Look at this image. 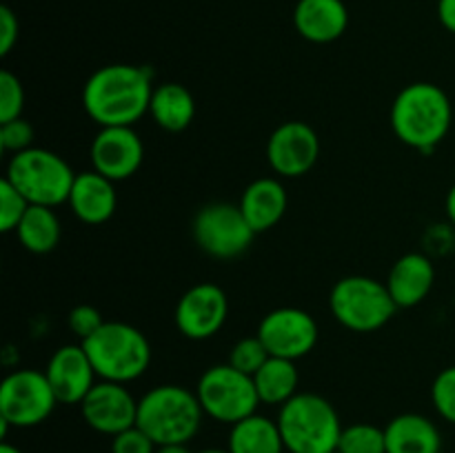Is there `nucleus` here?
<instances>
[{"label": "nucleus", "mask_w": 455, "mask_h": 453, "mask_svg": "<svg viewBox=\"0 0 455 453\" xmlns=\"http://www.w3.org/2000/svg\"><path fill=\"white\" fill-rule=\"evenodd\" d=\"M156 453H191L187 444H160Z\"/></svg>", "instance_id": "obj_37"}, {"label": "nucleus", "mask_w": 455, "mask_h": 453, "mask_svg": "<svg viewBox=\"0 0 455 453\" xmlns=\"http://www.w3.org/2000/svg\"><path fill=\"white\" fill-rule=\"evenodd\" d=\"M191 234L196 244L218 260L243 256L258 235L238 204L231 203H209L200 207L191 222Z\"/></svg>", "instance_id": "obj_10"}, {"label": "nucleus", "mask_w": 455, "mask_h": 453, "mask_svg": "<svg viewBox=\"0 0 455 453\" xmlns=\"http://www.w3.org/2000/svg\"><path fill=\"white\" fill-rule=\"evenodd\" d=\"M80 345L87 351L100 380L127 385L138 380L149 369V340L133 324L107 320L93 336Z\"/></svg>", "instance_id": "obj_5"}, {"label": "nucleus", "mask_w": 455, "mask_h": 453, "mask_svg": "<svg viewBox=\"0 0 455 453\" xmlns=\"http://www.w3.org/2000/svg\"><path fill=\"white\" fill-rule=\"evenodd\" d=\"M287 453H289V451H287Z\"/></svg>", "instance_id": "obj_41"}, {"label": "nucleus", "mask_w": 455, "mask_h": 453, "mask_svg": "<svg viewBox=\"0 0 455 453\" xmlns=\"http://www.w3.org/2000/svg\"><path fill=\"white\" fill-rule=\"evenodd\" d=\"M25 109V87L12 71H0V123L20 118Z\"/></svg>", "instance_id": "obj_29"}, {"label": "nucleus", "mask_w": 455, "mask_h": 453, "mask_svg": "<svg viewBox=\"0 0 455 453\" xmlns=\"http://www.w3.org/2000/svg\"><path fill=\"white\" fill-rule=\"evenodd\" d=\"M438 20L444 29L455 34V0H438Z\"/></svg>", "instance_id": "obj_35"}, {"label": "nucleus", "mask_w": 455, "mask_h": 453, "mask_svg": "<svg viewBox=\"0 0 455 453\" xmlns=\"http://www.w3.org/2000/svg\"><path fill=\"white\" fill-rule=\"evenodd\" d=\"M336 453H340V451H336Z\"/></svg>", "instance_id": "obj_40"}, {"label": "nucleus", "mask_w": 455, "mask_h": 453, "mask_svg": "<svg viewBox=\"0 0 455 453\" xmlns=\"http://www.w3.org/2000/svg\"><path fill=\"white\" fill-rule=\"evenodd\" d=\"M156 449L158 444L138 425L111 438V453H156Z\"/></svg>", "instance_id": "obj_33"}, {"label": "nucleus", "mask_w": 455, "mask_h": 453, "mask_svg": "<svg viewBox=\"0 0 455 453\" xmlns=\"http://www.w3.org/2000/svg\"><path fill=\"white\" fill-rule=\"evenodd\" d=\"M320 158V138L302 120H287L267 140V160L280 178H300Z\"/></svg>", "instance_id": "obj_12"}, {"label": "nucleus", "mask_w": 455, "mask_h": 453, "mask_svg": "<svg viewBox=\"0 0 455 453\" xmlns=\"http://www.w3.org/2000/svg\"><path fill=\"white\" fill-rule=\"evenodd\" d=\"M431 400L440 417L455 425V367H447L435 376L431 385Z\"/></svg>", "instance_id": "obj_31"}, {"label": "nucleus", "mask_w": 455, "mask_h": 453, "mask_svg": "<svg viewBox=\"0 0 455 453\" xmlns=\"http://www.w3.org/2000/svg\"><path fill=\"white\" fill-rule=\"evenodd\" d=\"M256 382V391L260 402L265 404H280L283 407L287 400H291L298 393V385H300V373L293 360L275 358L271 355L260 371L253 376Z\"/></svg>", "instance_id": "obj_25"}, {"label": "nucleus", "mask_w": 455, "mask_h": 453, "mask_svg": "<svg viewBox=\"0 0 455 453\" xmlns=\"http://www.w3.org/2000/svg\"><path fill=\"white\" fill-rule=\"evenodd\" d=\"M278 426L289 453H336L342 422L336 407L318 393H296L280 407Z\"/></svg>", "instance_id": "obj_4"}, {"label": "nucleus", "mask_w": 455, "mask_h": 453, "mask_svg": "<svg viewBox=\"0 0 455 453\" xmlns=\"http://www.w3.org/2000/svg\"><path fill=\"white\" fill-rule=\"evenodd\" d=\"M287 189L278 178H256L240 195V211L256 234L274 229L287 213Z\"/></svg>", "instance_id": "obj_20"}, {"label": "nucleus", "mask_w": 455, "mask_h": 453, "mask_svg": "<svg viewBox=\"0 0 455 453\" xmlns=\"http://www.w3.org/2000/svg\"><path fill=\"white\" fill-rule=\"evenodd\" d=\"M196 395H198L204 416L225 422V425H235L253 416L262 404L253 378L234 369L229 362L209 367L200 376Z\"/></svg>", "instance_id": "obj_8"}, {"label": "nucleus", "mask_w": 455, "mask_h": 453, "mask_svg": "<svg viewBox=\"0 0 455 453\" xmlns=\"http://www.w3.org/2000/svg\"><path fill=\"white\" fill-rule=\"evenodd\" d=\"M149 115L160 129L169 133H180L194 123L196 98L185 84L163 83L154 87L149 102Z\"/></svg>", "instance_id": "obj_22"}, {"label": "nucleus", "mask_w": 455, "mask_h": 453, "mask_svg": "<svg viewBox=\"0 0 455 453\" xmlns=\"http://www.w3.org/2000/svg\"><path fill=\"white\" fill-rule=\"evenodd\" d=\"M198 453H229V449H204V451Z\"/></svg>", "instance_id": "obj_39"}, {"label": "nucleus", "mask_w": 455, "mask_h": 453, "mask_svg": "<svg viewBox=\"0 0 455 453\" xmlns=\"http://www.w3.org/2000/svg\"><path fill=\"white\" fill-rule=\"evenodd\" d=\"M340 453H387V438L385 429L369 422H358L342 429Z\"/></svg>", "instance_id": "obj_26"}, {"label": "nucleus", "mask_w": 455, "mask_h": 453, "mask_svg": "<svg viewBox=\"0 0 455 453\" xmlns=\"http://www.w3.org/2000/svg\"><path fill=\"white\" fill-rule=\"evenodd\" d=\"M29 207V200H27L12 182L3 178V182H0V229H3L4 234L16 231L22 216H25Z\"/></svg>", "instance_id": "obj_28"}, {"label": "nucleus", "mask_w": 455, "mask_h": 453, "mask_svg": "<svg viewBox=\"0 0 455 453\" xmlns=\"http://www.w3.org/2000/svg\"><path fill=\"white\" fill-rule=\"evenodd\" d=\"M387 289L398 309H411L427 300L435 282V266L425 253H404L387 275Z\"/></svg>", "instance_id": "obj_17"}, {"label": "nucleus", "mask_w": 455, "mask_h": 453, "mask_svg": "<svg viewBox=\"0 0 455 453\" xmlns=\"http://www.w3.org/2000/svg\"><path fill=\"white\" fill-rule=\"evenodd\" d=\"M0 453H22V451L18 447H13V444L3 442V444H0Z\"/></svg>", "instance_id": "obj_38"}, {"label": "nucleus", "mask_w": 455, "mask_h": 453, "mask_svg": "<svg viewBox=\"0 0 455 453\" xmlns=\"http://www.w3.org/2000/svg\"><path fill=\"white\" fill-rule=\"evenodd\" d=\"M78 407L93 431L111 438L136 426L138 420V400L120 382L98 380Z\"/></svg>", "instance_id": "obj_14"}, {"label": "nucleus", "mask_w": 455, "mask_h": 453, "mask_svg": "<svg viewBox=\"0 0 455 453\" xmlns=\"http://www.w3.org/2000/svg\"><path fill=\"white\" fill-rule=\"evenodd\" d=\"M387 453H440L443 438L422 413H400L385 426Z\"/></svg>", "instance_id": "obj_21"}, {"label": "nucleus", "mask_w": 455, "mask_h": 453, "mask_svg": "<svg viewBox=\"0 0 455 453\" xmlns=\"http://www.w3.org/2000/svg\"><path fill=\"white\" fill-rule=\"evenodd\" d=\"M293 27L314 44L336 43L349 27V9L342 0H298Z\"/></svg>", "instance_id": "obj_18"}, {"label": "nucleus", "mask_w": 455, "mask_h": 453, "mask_svg": "<svg viewBox=\"0 0 455 453\" xmlns=\"http://www.w3.org/2000/svg\"><path fill=\"white\" fill-rule=\"evenodd\" d=\"M269 358L271 355L269 351H267L265 342H262L258 336H251L235 342L234 349H231L229 354V364L234 369H238V371L247 373V376L253 378Z\"/></svg>", "instance_id": "obj_27"}, {"label": "nucleus", "mask_w": 455, "mask_h": 453, "mask_svg": "<svg viewBox=\"0 0 455 453\" xmlns=\"http://www.w3.org/2000/svg\"><path fill=\"white\" fill-rule=\"evenodd\" d=\"M34 136L36 129L29 120L13 118L9 123H0V149L4 154H20V151H27L34 147Z\"/></svg>", "instance_id": "obj_30"}, {"label": "nucleus", "mask_w": 455, "mask_h": 453, "mask_svg": "<svg viewBox=\"0 0 455 453\" xmlns=\"http://www.w3.org/2000/svg\"><path fill=\"white\" fill-rule=\"evenodd\" d=\"M227 449L229 453H287L278 420L260 413L231 425Z\"/></svg>", "instance_id": "obj_23"}, {"label": "nucleus", "mask_w": 455, "mask_h": 453, "mask_svg": "<svg viewBox=\"0 0 455 453\" xmlns=\"http://www.w3.org/2000/svg\"><path fill=\"white\" fill-rule=\"evenodd\" d=\"M18 34H20L18 16L4 4L0 7V56H7L12 52L13 44L18 43Z\"/></svg>", "instance_id": "obj_34"}, {"label": "nucleus", "mask_w": 455, "mask_h": 453, "mask_svg": "<svg viewBox=\"0 0 455 453\" xmlns=\"http://www.w3.org/2000/svg\"><path fill=\"white\" fill-rule=\"evenodd\" d=\"M67 203L74 216L84 225H105L118 207V194L114 180L92 169V171L76 173Z\"/></svg>", "instance_id": "obj_19"}, {"label": "nucleus", "mask_w": 455, "mask_h": 453, "mask_svg": "<svg viewBox=\"0 0 455 453\" xmlns=\"http://www.w3.org/2000/svg\"><path fill=\"white\" fill-rule=\"evenodd\" d=\"M49 385L60 404H80L96 385V369L83 345H65L49 358L44 367Z\"/></svg>", "instance_id": "obj_16"}, {"label": "nucleus", "mask_w": 455, "mask_h": 453, "mask_svg": "<svg viewBox=\"0 0 455 453\" xmlns=\"http://www.w3.org/2000/svg\"><path fill=\"white\" fill-rule=\"evenodd\" d=\"M203 407L187 386L160 385L138 400L136 425L156 444H189L203 425Z\"/></svg>", "instance_id": "obj_3"}, {"label": "nucleus", "mask_w": 455, "mask_h": 453, "mask_svg": "<svg viewBox=\"0 0 455 453\" xmlns=\"http://www.w3.org/2000/svg\"><path fill=\"white\" fill-rule=\"evenodd\" d=\"M56 404L60 402L44 371L16 369L0 385V433L4 438L9 426L29 429L40 425L52 416Z\"/></svg>", "instance_id": "obj_9"}, {"label": "nucleus", "mask_w": 455, "mask_h": 453, "mask_svg": "<svg viewBox=\"0 0 455 453\" xmlns=\"http://www.w3.org/2000/svg\"><path fill=\"white\" fill-rule=\"evenodd\" d=\"M453 107L443 87L411 83L391 102V129L403 145L431 154L447 138Z\"/></svg>", "instance_id": "obj_2"}, {"label": "nucleus", "mask_w": 455, "mask_h": 453, "mask_svg": "<svg viewBox=\"0 0 455 453\" xmlns=\"http://www.w3.org/2000/svg\"><path fill=\"white\" fill-rule=\"evenodd\" d=\"M18 235V242L36 256H44V253L53 251L60 242V220H58L56 211L52 207H43V204H31L27 213L22 216L20 225L13 231Z\"/></svg>", "instance_id": "obj_24"}, {"label": "nucleus", "mask_w": 455, "mask_h": 453, "mask_svg": "<svg viewBox=\"0 0 455 453\" xmlns=\"http://www.w3.org/2000/svg\"><path fill=\"white\" fill-rule=\"evenodd\" d=\"M4 180L12 182L31 204L53 209L69 200L76 171L62 155L31 147L9 158Z\"/></svg>", "instance_id": "obj_6"}, {"label": "nucleus", "mask_w": 455, "mask_h": 453, "mask_svg": "<svg viewBox=\"0 0 455 453\" xmlns=\"http://www.w3.org/2000/svg\"><path fill=\"white\" fill-rule=\"evenodd\" d=\"M151 93L149 69L118 62L89 76L83 87V107L100 127H133L149 114Z\"/></svg>", "instance_id": "obj_1"}, {"label": "nucleus", "mask_w": 455, "mask_h": 453, "mask_svg": "<svg viewBox=\"0 0 455 453\" xmlns=\"http://www.w3.org/2000/svg\"><path fill=\"white\" fill-rule=\"evenodd\" d=\"M444 209H447V216L451 220V225L455 226V185L449 189L447 200H444Z\"/></svg>", "instance_id": "obj_36"}, {"label": "nucleus", "mask_w": 455, "mask_h": 453, "mask_svg": "<svg viewBox=\"0 0 455 453\" xmlns=\"http://www.w3.org/2000/svg\"><path fill=\"white\" fill-rule=\"evenodd\" d=\"M229 300L227 293L213 282H200L185 291L176 305V327L189 340H209L227 322Z\"/></svg>", "instance_id": "obj_13"}, {"label": "nucleus", "mask_w": 455, "mask_h": 453, "mask_svg": "<svg viewBox=\"0 0 455 453\" xmlns=\"http://www.w3.org/2000/svg\"><path fill=\"white\" fill-rule=\"evenodd\" d=\"M256 336L265 342L269 355L296 362L314 351L320 331L309 311L298 306H280L260 320Z\"/></svg>", "instance_id": "obj_11"}, {"label": "nucleus", "mask_w": 455, "mask_h": 453, "mask_svg": "<svg viewBox=\"0 0 455 453\" xmlns=\"http://www.w3.org/2000/svg\"><path fill=\"white\" fill-rule=\"evenodd\" d=\"M92 167L109 180L132 178L145 160V145L133 127H100L92 140Z\"/></svg>", "instance_id": "obj_15"}, {"label": "nucleus", "mask_w": 455, "mask_h": 453, "mask_svg": "<svg viewBox=\"0 0 455 453\" xmlns=\"http://www.w3.org/2000/svg\"><path fill=\"white\" fill-rule=\"evenodd\" d=\"M107 320H102V314L92 305H78L69 311L67 315V324H69L71 331L80 338V342L87 340L89 336L98 331V329L105 324Z\"/></svg>", "instance_id": "obj_32"}, {"label": "nucleus", "mask_w": 455, "mask_h": 453, "mask_svg": "<svg viewBox=\"0 0 455 453\" xmlns=\"http://www.w3.org/2000/svg\"><path fill=\"white\" fill-rule=\"evenodd\" d=\"M329 309L349 331L371 333L391 322L398 305L391 298L387 282L369 275H347L333 284L329 293Z\"/></svg>", "instance_id": "obj_7"}]
</instances>
